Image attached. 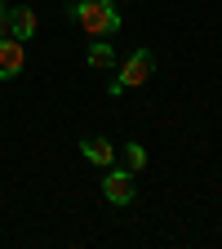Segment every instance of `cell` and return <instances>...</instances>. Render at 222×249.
Listing matches in <instances>:
<instances>
[{
	"label": "cell",
	"instance_id": "cell-1",
	"mask_svg": "<svg viewBox=\"0 0 222 249\" xmlns=\"http://www.w3.org/2000/svg\"><path fill=\"white\" fill-rule=\"evenodd\" d=\"M71 14H76V22L89 31L93 40H98V36H116V31H120V9L111 5V0H76Z\"/></svg>",
	"mask_w": 222,
	"mask_h": 249
},
{
	"label": "cell",
	"instance_id": "cell-2",
	"mask_svg": "<svg viewBox=\"0 0 222 249\" xmlns=\"http://www.w3.org/2000/svg\"><path fill=\"white\" fill-rule=\"evenodd\" d=\"M151 71H155V53H151V49H134L129 58L120 62L116 85H120V89H138V85H147V80H151Z\"/></svg>",
	"mask_w": 222,
	"mask_h": 249
},
{
	"label": "cell",
	"instance_id": "cell-3",
	"mask_svg": "<svg viewBox=\"0 0 222 249\" xmlns=\"http://www.w3.org/2000/svg\"><path fill=\"white\" fill-rule=\"evenodd\" d=\"M22 67H27V40L5 36L0 40V80H14Z\"/></svg>",
	"mask_w": 222,
	"mask_h": 249
},
{
	"label": "cell",
	"instance_id": "cell-4",
	"mask_svg": "<svg viewBox=\"0 0 222 249\" xmlns=\"http://www.w3.org/2000/svg\"><path fill=\"white\" fill-rule=\"evenodd\" d=\"M102 196H107L111 205H129V200H134V174H129V169H107Z\"/></svg>",
	"mask_w": 222,
	"mask_h": 249
},
{
	"label": "cell",
	"instance_id": "cell-5",
	"mask_svg": "<svg viewBox=\"0 0 222 249\" xmlns=\"http://www.w3.org/2000/svg\"><path fill=\"white\" fill-rule=\"evenodd\" d=\"M80 151H85V160L98 165V169H111V160H116V147H111L107 138H85Z\"/></svg>",
	"mask_w": 222,
	"mask_h": 249
},
{
	"label": "cell",
	"instance_id": "cell-6",
	"mask_svg": "<svg viewBox=\"0 0 222 249\" xmlns=\"http://www.w3.org/2000/svg\"><path fill=\"white\" fill-rule=\"evenodd\" d=\"M9 18H14V36L18 40H31V36H36V27H40V18H36V9H9Z\"/></svg>",
	"mask_w": 222,
	"mask_h": 249
},
{
	"label": "cell",
	"instance_id": "cell-7",
	"mask_svg": "<svg viewBox=\"0 0 222 249\" xmlns=\"http://www.w3.org/2000/svg\"><path fill=\"white\" fill-rule=\"evenodd\" d=\"M85 58H89V67H98V71H107V67H116V53H111V45H107L102 36H98V40H93V45H89V53H85Z\"/></svg>",
	"mask_w": 222,
	"mask_h": 249
},
{
	"label": "cell",
	"instance_id": "cell-8",
	"mask_svg": "<svg viewBox=\"0 0 222 249\" xmlns=\"http://www.w3.org/2000/svg\"><path fill=\"white\" fill-rule=\"evenodd\" d=\"M124 165H129V174L147 169V147L142 142H124Z\"/></svg>",
	"mask_w": 222,
	"mask_h": 249
},
{
	"label": "cell",
	"instance_id": "cell-9",
	"mask_svg": "<svg viewBox=\"0 0 222 249\" xmlns=\"http://www.w3.org/2000/svg\"><path fill=\"white\" fill-rule=\"evenodd\" d=\"M0 9H5V0H0Z\"/></svg>",
	"mask_w": 222,
	"mask_h": 249
}]
</instances>
